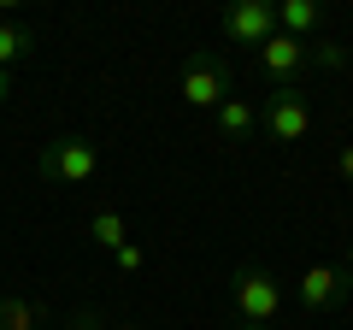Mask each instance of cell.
<instances>
[{"label":"cell","mask_w":353,"mask_h":330,"mask_svg":"<svg viewBox=\"0 0 353 330\" xmlns=\"http://www.w3.org/2000/svg\"><path fill=\"white\" fill-rule=\"evenodd\" d=\"M176 95L194 106V113H218V106L236 95V71H230L224 53L212 48H194L189 59H183V71H176Z\"/></svg>","instance_id":"6da1fadb"},{"label":"cell","mask_w":353,"mask_h":330,"mask_svg":"<svg viewBox=\"0 0 353 330\" xmlns=\"http://www.w3.org/2000/svg\"><path fill=\"white\" fill-rule=\"evenodd\" d=\"M101 165H106V153H101L94 136H53V142H41V153H36V177H48V183H94Z\"/></svg>","instance_id":"7a4b0ae2"},{"label":"cell","mask_w":353,"mask_h":330,"mask_svg":"<svg viewBox=\"0 0 353 330\" xmlns=\"http://www.w3.org/2000/svg\"><path fill=\"white\" fill-rule=\"evenodd\" d=\"M230 301H236L241 324H277V313H283V283L271 278L265 266H236V278H230Z\"/></svg>","instance_id":"3957f363"},{"label":"cell","mask_w":353,"mask_h":330,"mask_svg":"<svg viewBox=\"0 0 353 330\" xmlns=\"http://www.w3.org/2000/svg\"><path fill=\"white\" fill-rule=\"evenodd\" d=\"M294 301H301V313H312V318H336V313H347V301H353L347 271H341L336 260H318V266H306L301 283H294Z\"/></svg>","instance_id":"277c9868"},{"label":"cell","mask_w":353,"mask_h":330,"mask_svg":"<svg viewBox=\"0 0 353 330\" xmlns=\"http://www.w3.org/2000/svg\"><path fill=\"white\" fill-rule=\"evenodd\" d=\"M259 130L271 142H306V130H312V101H306L294 83H283V89H271L259 101Z\"/></svg>","instance_id":"5b68a950"},{"label":"cell","mask_w":353,"mask_h":330,"mask_svg":"<svg viewBox=\"0 0 353 330\" xmlns=\"http://www.w3.org/2000/svg\"><path fill=\"white\" fill-rule=\"evenodd\" d=\"M218 30L230 48H265L277 36V12H271V0H230L218 12Z\"/></svg>","instance_id":"8992f818"},{"label":"cell","mask_w":353,"mask_h":330,"mask_svg":"<svg viewBox=\"0 0 353 330\" xmlns=\"http://www.w3.org/2000/svg\"><path fill=\"white\" fill-rule=\"evenodd\" d=\"M259 71L271 77V89L294 83V77L306 71V41H294V36H283V30H277V36H271V41L259 48Z\"/></svg>","instance_id":"52a82bcc"},{"label":"cell","mask_w":353,"mask_h":330,"mask_svg":"<svg viewBox=\"0 0 353 330\" xmlns=\"http://www.w3.org/2000/svg\"><path fill=\"white\" fill-rule=\"evenodd\" d=\"M271 12H277V30L294 36V41H312L318 30H324V6H318V0H277Z\"/></svg>","instance_id":"ba28073f"},{"label":"cell","mask_w":353,"mask_h":330,"mask_svg":"<svg viewBox=\"0 0 353 330\" xmlns=\"http://www.w3.org/2000/svg\"><path fill=\"white\" fill-rule=\"evenodd\" d=\"M212 130H218L224 142H248L253 130H259V106H253L248 95H230V101L212 113Z\"/></svg>","instance_id":"9c48e42d"},{"label":"cell","mask_w":353,"mask_h":330,"mask_svg":"<svg viewBox=\"0 0 353 330\" xmlns=\"http://www.w3.org/2000/svg\"><path fill=\"white\" fill-rule=\"evenodd\" d=\"M53 313L36 295H0V330H48Z\"/></svg>","instance_id":"30bf717a"},{"label":"cell","mask_w":353,"mask_h":330,"mask_svg":"<svg viewBox=\"0 0 353 330\" xmlns=\"http://www.w3.org/2000/svg\"><path fill=\"white\" fill-rule=\"evenodd\" d=\"M36 53V30L30 24H12V18H0V71H12Z\"/></svg>","instance_id":"8fae6325"},{"label":"cell","mask_w":353,"mask_h":330,"mask_svg":"<svg viewBox=\"0 0 353 330\" xmlns=\"http://www.w3.org/2000/svg\"><path fill=\"white\" fill-rule=\"evenodd\" d=\"M88 242H94V248H124L130 242V224H124V213H118V206H101V213L88 218Z\"/></svg>","instance_id":"7c38bea8"},{"label":"cell","mask_w":353,"mask_h":330,"mask_svg":"<svg viewBox=\"0 0 353 330\" xmlns=\"http://www.w3.org/2000/svg\"><path fill=\"white\" fill-rule=\"evenodd\" d=\"M306 65H324V71H347L353 65V48L341 36H312L306 41Z\"/></svg>","instance_id":"4fadbf2b"},{"label":"cell","mask_w":353,"mask_h":330,"mask_svg":"<svg viewBox=\"0 0 353 330\" xmlns=\"http://www.w3.org/2000/svg\"><path fill=\"white\" fill-rule=\"evenodd\" d=\"M118 271H141V266H148V254H141V248H136V242H124V248H118Z\"/></svg>","instance_id":"5bb4252c"},{"label":"cell","mask_w":353,"mask_h":330,"mask_svg":"<svg viewBox=\"0 0 353 330\" xmlns=\"http://www.w3.org/2000/svg\"><path fill=\"white\" fill-rule=\"evenodd\" d=\"M336 177L353 189V142H341V148H336Z\"/></svg>","instance_id":"9a60e30c"},{"label":"cell","mask_w":353,"mask_h":330,"mask_svg":"<svg viewBox=\"0 0 353 330\" xmlns=\"http://www.w3.org/2000/svg\"><path fill=\"white\" fill-rule=\"evenodd\" d=\"M65 330H106V318L94 313V307H83V313H71V324Z\"/></svg>","instance_id":"2e32d148"},{"label":"cell","mask_w":353,"mask_h":330,"mask_svg":"<svg viewBox=\"0 0 353 330\" xmlns=\"http://www.w3.org/2000/svg\"><path fill=\"white\" fill-rule=\"evenodd\" d=\"M341 271H347V289H353V242H347V254H341ZM347 318H353V301H347Z\"/></svg>","instance_id":"e0dca14e"},{"label":"cell","mask_w":353,"mask_h":330,"mask_svg":"<svg viewBox=\"0 0 353 330\" xmlns=\"http://www.w3.org/2000/svg\"><path fill=\"white\" fill-rule=\"evenodd\" d=\"M12 101V71H0V106Z\"/></svg>","instance_id":"ac0fdd59"},{"label":"cell","mask_w":353,"mask_h":330,"mask_svg":"<svg viewBox=\"0 0 353 330\" xmlns=\"http://www.w3.org/2000/svg\"><path fill=\"white\" fill-rule=\"evenodd\" d=\"M241 330H277V324H241Z\"/></svg>","instance_id":"d6986e66"},{"label":"cell","mask_w":353,"mask_h":330,"mask_svg":"<svg viewBox=\"0 0 353 330\" xmlns=\"http://www.w3.org/2000/svg\"><path fill=\"white\" fill-rule=\"evenodd\" d=\"M118 330H130V324H118Z\"/></svg>","instance_id":"ffe728a7"}]
</instances>
